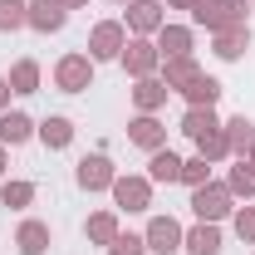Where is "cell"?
Masks as SVG:
<instances>
[{"mask_svg":"<svg viewBox=\"0 0 255 255\" xmlns=\"http://www.w3.org/2000/svg\"><path fill=\"white\" fill-rule=\"evenodd\" d=\"M191 211H196V221L221 226L226 216H236V196H231V187H226V182H206V187L191 191Z\"/></svg>","mask_w":255,"mask_h":255,"instance_id":"cell-1","label":"cell"},{"mask_svg":"<svg viewBox=\"0 0 255 255\" xmlns=\"http://www.w3.org/2000/svg\"><path fill=\"white\" fill-rule=\"evenodd\" d=\"M191 20L206 25V30H231V25H246V0H196L191 5Z\"/></svg>","mask_w":255,"mask_h":255,"instance_id":"cell-2","label":"cell"},{"mask_svg":"<svg viewBox=\"0 0 255 255\" xmlns=\"http://www.w3.org/2000/svg\"><path fill=\"white\" fill-rule=\"evenodd\" d=\"M54 89H59V94H84V89H94V59H89L84 49L64 54V59L54 64Z\"/></svg>","mask_w":255,"mask_h":255,"instance_id":"cell-3","label":"cell"},{"mask_svg":"<svg viewBox=\"0 0 255 255\" xmlns=\"http://www.w3.org/2000/svg\"><path fill=\"white\" fill-rule=\"evenodd\" d=\"M118 64H123L132 79H147V74L162 69V54H157V44H152L147 34H132V39L123 44V54H118Z\"/></svg>","mask_w":255,"mask_h":255,"instance_id":"cell-4","label":"cell"},{"mask_svg":"<svg viewBox=\"0 0 255 255\" xmlns=\"http://www.w3.org/2000/svg\"><path fill=\"white\" fill-rule=\"evenodd\" d=\"M123 44H128L123 20H98L94 30H89V59H94V64L118 59V54H123Z\"/></svg>","mask_w":255,"mask_h":255,"instance_id":"cell-5","label":"cell"},{"mask_svg":"<svg viewBox=\"0 0 255 255\" xmlns=\"http://www.w3.org/2000/svg\"><path fill=\"white\" fill-rule=\"evenodd\" d=\"M108 191H113L118 211H128V216H132V211H147V206H152V182H147V177H123V172H118Z\"/></svg>","mask_w":255,"mask_h":255,"instance_id":"cell-6","label":"cell"},{"mask_svg":"<svg viewBox=\"0 0 255 255\" xmlns=\"http://www.w3.org/2000/svg\"><path fill=\"white\" fill-rule=\"evenodd\" d=\"M113 177H118V167L103 157V152H89V157H79V167H74V182L84 191H108Z\"/></svg>","mask_w":255,"mask_h":255,"instance_id":"cell-7","label":"cell"},{"mask_svg":"<svg viewBox=\"0 0 255 255\" xmlns=\"http://www.w3.org/2000/svg\"><path fill=\"white\" fill-rule=\"evenodd\" d=\"M182 236H187V231L172 221V216H152L147 231H142V241H147L152 255H177V251H182Z\"/></svg>","mask_w":255,"mask_h":255,"instance_id":"cell-8","label":"cell"},{"mask_svg":"<svg viewBox=\"0 0 255 255\" xmlns=\"http://www.w3.org/2000/svg\"><path fill=\"white\" fill-rule=\"evenodd\" d=\"M128 142L142 147V152H157V147H167V123H162L157 113H137L128 123Z\"/></svg>","mask_w":255,"mask_h":255,"instance_id":"cell-9","label":"cell"},{"mask_svg":"<svg viewBox=\"0 0 255 255\" xmlns=\"http://www.w3.org/2000/svg\"><path fill=\"white\" fill-rule=\"evenodd\" d=\"M162 25H167V15H162V0H128L123 30H132V34H157Z\"/></svg>","mask_w":255,"mask_h":255,"instance_id":"cell-10","label":"cell"},{"mask_svg":"<svg viewBox=\"0 0 255 255\" xmlns=\"http://www.w3.org/2000/svg\"><path fill=\"white\" fill-rule=\"evenodd\" d=\"M64 25H69V5L64 0H30V30L59 34Z\"/></svg>","mask_w":255,"mask_h":255,"instance_id":"cell-11","label":"cell"},{"mask_svg":"<svg viewBox=\"0 0 255 255\" xmlns=\"http://www.w3.org/2000/svg\"><path fill=\"white\" fill-rule=\"evenodd\" d=\"M152 44H157L162 59H182V54H191V44H196V34H191V25H162L157 34H152Z\"/></svg>","mask_w":255,"mask_h":255,"instance_id":"cell-12","label":"cell"},{"mask_svg":"<svg viewBox=\"0 0 255 255\" xmlns=\"http://www.w3.org/2000/svg\"><path fill=\"white\" fill-rule=\"evenodd\" d=\"M246 49H251V25H231V30H216V34H211V54L226 59V64H236Z\"/></svg>","mask_w":255,"mask_h":255,"instance_id":"cell-13","label":"cell"},{"mask_svg":"<svg viewBox=\"0 0 255 255\" xmlns=\"http://www.w3.org/2000/svg\"><path fill=\"white\" fill-rule=\"evenodd\" d=\"M167 98H172V89L162 84V74H147V79L132 84V103H137V113H157V108H167Z\"/></svg>","mask_w":255,"mask_h":255,"instance_id":"cell-14","label":"cell"},{"mask_svg":"<svg viewBox=\"0 0 255 255\" xmlns=\"http://www.w3.org/2000/svg\"><path fill=\"white\" fill-rule=\"evenodd\" d=\"M177 94L187 98V108H216V103H221V79H211V74L201 69L187 89H177Z\"/></svg>","mask_w":255,"mask_h":255,"instance_id":"cell-15","label":"cell"},{"mask_svg":"<svg viewBox=\"0 0 255 255\" xmlns=\"http://www.w3.org/2000/svg\"><path fill=\"white\" fill-rule=\"evenodd\" d=\"M182 251H187V255H221V226L196 221L187 236H182Z\"/></svg>","mask_w":255,"mask_h":255,"instance_id":"cell-16","label":"cell"},{"mask_svg":"<svg viewBox=\"0 0 255 255\" xmlns=\"http://www.w3.org/2000/svg\"><path fill=\"white\" fill-rule=\"evenodd\" d=\"M15 246H20V255H44L49 246H54V236H49V226L44 221H20V231H15Z\"/></svg>","mask_w":255,"mask_h":255,"instance_id":"cell-17","label":"cell"},{"mask_svg":"<svg viewBox=\"0 0 255 255\" xmlns=\"http://www.w3.org/2000/svg\"><path fill=\"white\" fill-rule=\"evenodd\" d=\"M34 118L30 113H10V108H5V113H0V142H5V147H20V142H30L34 137Z\"/></svg>","mask_w":255,"mask_h":255,"instance_id":"cell-18","label":"cell"},{"mask_svg":"<svg viewBox=\"0 0 255 255\" xmlns=\"http://www.w3.org/2000/svg\"><path fill=\"white\" fill-rule=\"evenodd\" d=\"M147 182H152V187H157V182H167V187L182 182V157H177L172 147H157V152L147 157Z\"/></svg>","mask_w":255,"mask_h":255,"instance_id":"cell-19","label":"cell"},{"mask_svg":"<svg viewBox=\"0 0 255 255\" xmlns=\"http://www.w3.org/2000/svg\"><path fill=\"white\" fill-rule=\"evenodd\" d=\"M162 84H167V89H172V94H177V89H187L191 79H196V74H201V64L191 59V54H182V59H162Z\"/></svg>","mask_w":255,"mask_h":255,"instance_id":"cell-20","label":"cell"},{"mask_svg":"<svg viewBox=\"0 0 255 255\" xmlns=\"http://www.w3.org/2000/svg\"><path fill=\"white\" fill-rule=\"evenodd\" d=\"M34 137H39L49 152H59V147H69V142H74V123H69L64 113H54V118H44V123L34 128Z\"/></svg>","mask_w":255,"mask_h":255,"instance_id":"cell-21","label":"cell"},{"mask_svg":"<svg viewBox=\"0 0 255 255\" xmlns=\"http://www.w3.org/2000/svg\"><path fill=\"white\" fill-rule=\"evenodd\" d=\"M118 231H123V226H118V211H94V216L84 221V236H89L94 246H103V251L118 241Z\"/></svg>","mask_w":255,"mask_h":255,"instance_id":"cell-22","label":"cell"},{"mask_svg":"<svg viewBox=\"0 0 255 255\" xmlns=\"http://www.w3.org/2000/svg\"><path fill=\"white\" fill-rule=\"evenodd\" d=\"M221 128H226V142H231V157H246L251 142H255V123L241 113V118H231V123H221Z\"/></svg>","mask_w":255,"mask_h":255,"instance_id":"cell-23","label":"cell"},{"mask_svg":"<svg viewBox=\"0 0 255 255\" xmlns=\"http://www.w3.org/2000/svg\"><path fill=\"white\" fill-rule=\"evenodd\" d=\"M30 201H34V182H20V177H5V182H0V206L25 211Z\"/></svg>","mask_w":255,"mask_h":255,"instance_id":"cell-24","label":"cell"},{"mask_svg":"<svg viewBox=\"0 0 255 255\" xmlns=\"http://www.w3.org/2000/svg\"><path fill=\"white\" fill-rule=\"evenodd\" d=\"M216 128H221V118H216L211 108H187V113H182V132H187L191 142H196L201 132H216Z\"/></svg>","mask_w":255,"mask_h":255,"instance_id":"cell-25","label":"cell"},{"mask_svg":"<svg viewBox=\"0 0 255 255\" xmlns=\"http://www.w3.org/2000/svg\"><path fill=\"white\" fill-rule=\"evenodd\" d=\"M10 89H15V94H39V64L34 59H20L15 64V69H10Z\"/></svg>","mask_w":255,"mask_h":255,"instance_id":"cell-26","label":"cell"},{"mask_svg":"<svg viewBox=\"0 0 255 255\" xmlns=\"http://www.w3.org/2000/svg\"><path fill=\"white\" fill-rule=\"evenodd\" d=\"M196 157H206V162H226V157H231L226 128H216V132H201V137H196Z\"/></svg>","mask_w":255,"mask_h":255,"instance_id":"cell-27","label":"cell"},{"mask_svg":"<svg viewBox=\"0 0 255 255\" xmlns=\"http://www.w3.org/2000/svg\"><path fill=\"white\" fill-rule=\"evenodd\" d=\"M226 187H231V196H246V201H251V196H255V167L246 157H236L231 177H226Z\"/></svg>","mask_w":255,"mask_h":255,"instance_id":"cell-28","label":"cell"},{"mask_svg":"<svg viewBox=\"0 0 255 255\" xmlns=\"http://www.w3.org/2000/svg\"><path fill=\"white\" fill-rule=\"evenodd\" d=\"M30 25V5L25 0H0V34H15Z\"/></svg>","mask_w":255,"mask_h":255,"instance_id":"cell-29","label":"cell"},{"mask_svg":"<svg viewBox=\"0 0 255 255\" xmlns=\"http://www.w3.org/2000/svg\"><path fill=\"white\" fill-rule=\"evenodd\" d=\"M206 182H211V162L206 157H182V187H206Z\"/></svg>","mask_w":255,"mask_h":255,"instance_id":"cell-30","label":"cell"},{"mask_svg":"<svg viewBox=\"0 0 255 255\" xmlns=\"http://www.w3.org/2000/svg\"><path fill=\"white\" fill-rule=\"evenodd\" d=\"M108 255H147V241L132 236V231H118V241L108 246Z\"/></svg>","mask_w":255,"mask_h":255,"instance_id":"cell-31","label":"cell"},{"mask_svg":"<svg viewBox=\"0 0 255 255\" xmlns=\"http://www.w3.org/2000/svg\"><path fill=\"white\" fill-rule=\"evenodd\" d=\"M231 221H236V236H241L246 246H255V206H241Z\"/></svg>","mask_w":255,"mask_h":255,"instance_id":"cell-32","label":"cell"},{"mask_svg":"<svg viewBox=\"0 0 255 255\" xmlns=\"http://www.w3.org/2000/svg\"><path fill=\"white\" fill-rule=\"evenodd\" d=\"M10 94H15V89H10V79H5V74H0V113H5V108H10Z\"/></svg>","mask_w":255,"mask_h":255,"instance_id":"cell-33","label":"cell"},{"mask_svg":"<svg viewBox=\"0 0 255 255\" xmlns=\"http://www.w3.org/2000/svg\"><path fill=\"white\" fill-rule=\"evenodd\" d=\"M167 5H172V10H187V15H191V5H196V0H167Z\"/></svg>","mask_w":255,"mask_h":255,"instance_id":"cell-34","label":"cell"},{"mask_svg":"<svg viewBox=\"0 0 255 255\" xmlns=\"http://www.w3.org/2000/svg\"><path fill=\"white\" fill-rule=\"evenodd\" d=\"M5 167H10V157H5V142H0V182H5Z\"/></svg>","mask_w":255,"mask_h":255,"instance_id":"cell-35","label":"cell"},{"mask_svg":"<svg viewBox=\"0 0 255 255\" xmlns=\"http://www.w3.org/2000/svg\"><path fill=\"white\" fill-rule=\"evenodd\" d=\"M64 5H69V10H84V5H89V0H64Z\"/></svg>","mask_w":255,"mask_h":255,"instance_id":"cell-36","label":"cell"},{"mask_svg":"<svg viewBox=\"0 0 255 255\" xmlns=\"http://www.w3.org/2000/svg\"><path fill=\"white\" fill-rule=\"evenodd\" d=\"M246 162H251V167H255V142H251V152H246Z\"/></svg>","mask_w":255,"mask_h":255,"instance_id":"cell-37","label":"cell"},{"mask_svg":"<svg viewBox=\"0 0 255 255\" xmlns=\"http://www.w3.org/2000/svg\"><path fill=\"white\" fill-rule=\"evenodd\" d=\"M118 5H128V0H118Z\"/></svg>","mask_w":255,"mask_h":255,"instance_id":"cell-38","label":"cell"},{"mask_svg":"<svg viewBox=\"0 0 255 255\" xmlns=\"http://www.w3.org/2000/svg\"><path fill=\"white\" fill-rule=\"evenodd\" d=\"M246 5H251V0H246Z\"/></svg>","mask_w":255,"mask_h":255,"instance_id":"cell-39","label":"cell"}]
</instances>
